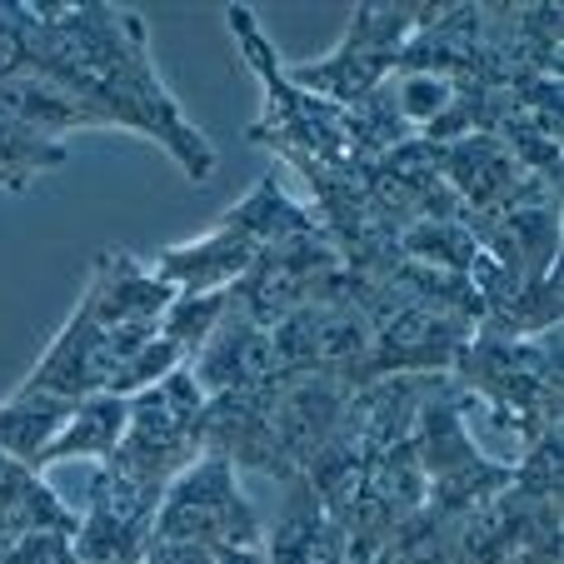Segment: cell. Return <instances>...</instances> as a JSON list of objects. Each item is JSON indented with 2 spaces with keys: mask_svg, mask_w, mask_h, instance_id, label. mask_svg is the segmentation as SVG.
<instances>
[{
  "mask_svg": "<svg viewBox=\"0 0 564 564\" xmlns=\"http://www.w3.org/2000/svg\"><path fill=\"white\" fill-rule=\"evenodd\" d=\"M155 520L165 544H205L220 554H230L235 544H256V514L246 495L235 490L230 465L215 455L171 479Z\"/></svg>",
  "mask_w": 564,
  "mask_h": 564,
  "instance_id": "cell-1",
  "label": "cell"
},
{
  "mask_svg": "<svg viewBox=\"0 0 564 564\" xmlns=\"http://www.w3.org/2000/svg\"><path fill=\"white\" fill-rule=\"evenodd\" d=\"M185 370L195 375L200 394H240L285 375L275 360V335L235 305H225L220 325L210 330V340L195 350V360Z\"/></svg>",
  "mask_w": 564,
  "mask_h": 564,
  "instance_id": "cell-2",
  "label": "cell"
},
{
  "mask_svg": "<svg viewBox=\"0 0 564 564\" xmlns=\"http://www.w3.org/2000/svg\"><path fill=\"white\" fill-rule=\"evenodd\" d=\"M256 256H260L256 240L246 230H235L230 220H220L210 235L191 240V246L160 250L150 265H155V275L175 295H225V285H235V280L256 265Z\"/></svg>",
  "mask_w": 564,
  "mask_h": 564,
  "instance_id": "cell-3",
  "label": "cell"
},
{
  "mask_svg": "<svg viewBox=\"0 0 564 564\" xmlns=\"http://www.w3.org/2000/svg\"><path fill=\"white\" fill-rule=\"evenodd\" d=\"M0 120H15L45 140H61L70 130H116L106 110L90 106L75 86L45 70H21L11 80H0Z\"/></svg>",
  "mask_w": 564,
  "mask_h": 564,
  "instance_id": "cell-4",
  "label": "cell"
},
{
  "mask_svg": "<svg viewBox=\"0 0 564 564\" xmlns=\"http://www.w3.org/2000/svg\"><path fill=\"white\" fill-rule=\"evenodd\" d=\"M440 165H445L449 191L485 215H500L520 195V160L495 135H459L455 145H445Z\"/></svg>",
  "mask_w": 564,
  "mask_h": 564,
  "instance_id": "cell-5",
  "label": "cell"
},
{
  "mask_svg": "<svg viewBox=\"0 0 564 564\" xmlns=\"http://www.w3.org/2000/svg\"><path fill=\"white\" fill-rule=\"evenodd\" d=\"M130 400L120 394H90L70 410V420L61 425V435L51 440V449L41 455V469L61 465V459H110L126 435Z\"/></svg>",
  "mask_w": 564,
  "mask_h": 564,
  "instance_id": "cell-6",
  "label": "cell"
},
{
  "mask_svg": "<svg viewBox=\"0 0 564 564\" xmlns=\"http://www.w3.org/2000/svg\"><path fill=\"white\" fill-rule=\"evenodd\" d=\"M61 160H65L61 140H45V135H35V130L15 126V120H0V185H6V191L25 185L41 171H55Z\"/></svg>",
  "mask_w": 564,
  "mask_h": 564,
  "instance_id": "cell-7",
  "label": "cell"
}]
</instances>
